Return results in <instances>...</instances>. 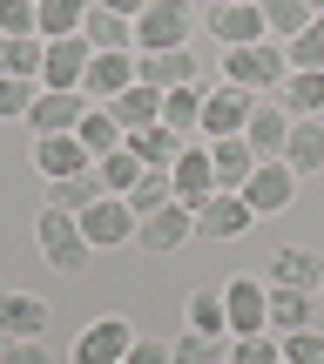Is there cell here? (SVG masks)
<instances>
[{
  "label": "cell",
  "mask_w": 324,
  "mask_h": 364,
  "mask_svg": "<svg viewBox=\"0 0 324 364\" xmlns=\"http://www.w3.org/2000/svg\"><path fill=\"white\" fill-rule=\"evenodd\" d=\"M284 75H291V48L284 41H250V48L223 54V81H236V88H250V95H277Z\"/></svg>",
  "instance_id": "obj_1"
},
{
  "label": "cell",
  "mask_w": 324,
  "mask_h": 364,
  "mask_svg": "<svg viewBox=\"0 0 324 364\" xmlns=\"http://www.w3.org/2000/svg\"><path fill=\"white\" fill-rule=\"evenodd\" d=\"M34 243H41V257H48L61 277L88 270V257H95V250H88V236H81V216H68V209H54V203L34 216Z\"/></svg>",
  "instance_id": "obj_2"
},
{
  "label": "cell",
  "mask_w": 324,
  "mask_h": 364,
  "mask_svg": "<svg viewBox=\"0 0 324 364\" xmlns=\"http://www.w3.org/2000/svg\"><path fill=\"white\" fill-rule=\"evenodd\" d=\"M223 311H230V338H263L271 331V284L263 277H230Z\"/></svg>",
  "instance_id": "obj_3"
},
{
  "label": "cell",
  "mask_w": 324,
  "mask_h": 364,
  "mask_svg": "<svg viewBox=\"0 0 324 364\" xmlns=\"http://www.w3.org/2000/svg\"><path fill=\"white\" fill-rule=\"evenodd\" d=\"M189 27H196L189 0H149V7L135 14V48H142V54H156V48H182V41H189Z\"/></svg>",
  "instance_id": "obj_4"
},
{
  "label": "cell",
  "mask_w": 324,
  "mask_h": 364,
  "mask_svg": "<svg viewBox=\"0 0 324 364\" xmlns=\"http://www.w3.org/2000/svg\"><path fill=\"white\" fill-rule=\"evenodd\" d=\"M291 108L277 102V95H257L250 102V122H244V142L257 149V162H284V142H291Z\"/></svg>",
  "instance_id": "obj_5"
},
{
  "label": "cell",
  "mask_w": 324,
  "mask_h": 364,
  "mask_svg": "<svg viewBox=\"0 0 324 364\" xmlns=\"http://www.w3.org/2000/svg\"><path fill=\"white\" fill-rule=\"evenodd\" d=\"M81 115H88V95L81 88H41L34 108H27V129L34 135H75Z\"/></svg>",
  "instance_id": "obj_6"
},
{
  "label": "cell",
  "mask_w": 324,
  "mask_h": 364,
  "mask_svg": "<svg viewBox=\"0 0 324 364\" xmlns=\"http://www.w3.org/2000/svg\"><path fill=\"white\" fill-rule=\"evenodd\" d=\"M236 196H244L257 216H284V209L298 203V176H291L284 162H257V169H250V182H244Z\"/></svg>",
  "instance_id": "obj_7"
},
{
  "label": "cell",
  "mask_w": 324,
  "mask_h": 364,
  "mask_svg": "<svg viewBox=\"0 0 324 364\" xmlns=\"http://www.w3.org/2000/svg\"><path fill=\"white\" fill-rule=\"evenodd\" d=\"M250 102H257V95L236 88V81H216V88H203V135H209V142H216V135H244Z\"/></svg>",
  "instance_id": "obj_8"
},
{
  "label": "cell",
  "mask_w": 324,
  "mask_h": 364,
  "mask_svg": "<svg viewBox=\"0 0 324 364\" xmlns=\"http://www.w3.org/2000/svg\"><path fill=\"white\" fill-rule=\"evenodd\" d=\"M189 236H196V209H182V203H162L156 216L135 223V243H142L149 257H169V250H182Z\"/></svg>",
  "instance_id": "obj_9"
},
{
  "label": "cell",
  "mask_w": 324,
  "mask_h": 364,
  "mask_svg": "<svg viewBox=\"0 0 324 364\" xmlns=\"http://www.w3.org/2000/svg\"><path fill=\"white\" fill-rule=\"evenodd\" d=\"M203 27L223 41V54H230V48H250V41H271L257 0H236V7H203Z\"/></svg>",
  "instance_id": "obj_10"
},
{
  "label": "cell",
  "mask_w": 324,
  "mask_h": 364,
  "mask_svg": "<svg viewBox=\"0 0 324 364\" xmlns=\"http://www.w3.org/2000/svg\"><path fill=\"white\" fill-rule=\"evenodd\" d=\"M250 223H257V209H250L236 189H216L209 203H196V236H216V243H230V236H244Z\"/></svg>",
  "instance_id": "obj_11"
},
{
  "label": "cell",
  "mask_w": 324,
  "mask_h": 364,
  "mask_svg": "<svg viewBox=\"0 0 324 364\" xmlns=\"http://www.w3.org/2000/svg\"><path fill=\"white\" fill-rule=\"evenodd\" d=\"M129 344H135L129 317H95V324L81 331V344H75V364H122Z\"/></svg>",
  "instance_id": "obj_12"
},
{
  "label": "cell",
  "mask_w": 324,
  "mask_h": 364,
  "mask_svg": "<svg viewBox=\"0 0 324 364\" xmlns=\"http://www.w3.org/2000/svg\"><path fill=\"white\" fill-rule=\"evenodd\" d=\"M81 236H88V250H115V243H135V209L122 203V196H102V203L81 216Z\"/></svg>",
  "instance_id": "obj_13"
},
{
  "label": "cell",
  "mask_w": 324,
  "mask_h": 364,
  "mask_svg": "<svg viewBox=\"0 0 324 364\" xmlns=\"http://www.w3.org/2000/svg\"><path fill=\"white\" fill-rule=\"evenodd\" d=\"M34 169L48 182H61V176H88L95 156L81 149V135H34Z\"/></svg>",
  "instance_id": "obj_14"
},
{
  "label": "cell",
  "mask_w": 324,
  "mask_h": 364,
  "mask_svg": "<svg viewBox=\"0 0 324 364\" xmlns=\"http://www.w3.org/2000/svg\"><path fill=\"white\" fill-rule=\"evenodd\" d=\"M169 182H176V203L196 209L216 196V162H209V149H182L176 162H169Z\"/></svg>",
  "instance_id": "obj_15"
},
{
  "label": "cell",
  "mask_w": 324,
  "mask_h": 364,
  "mask_svg": "<svg viewBox=\"0 0 324 364\" xmlns=\"http://www.w3.org/2000/svg\"><path fill=\"white\" fill-rule=\"evenodd\" d=\"M135 81H142V88H156V95L189 88V81H196V61H189V48H156V54H135Z\"/></svg>",
  "instance_id": "obj_16"
},
{
  "label": "cell",
  "mask_w": 324,
  "mask_h": 364,
  "mask_svg": "<svg viewBox=\"0 0 324 364\" xmlns=\"http://www.w3.org/2000/svg\"><path fill=\"white\" fill-rule=\"evenodd\" d=\"M88 61H95V48H88L81 34H68V41H48V61H41V88H81Z\"/></svg>",
  "instance_id": "obj_17"
},
{
  "label": "cell",
  "mask_w": 324,
  "mask_h": 364,
  "mask_svg": "<svg viewBox=\"0 0 324 364\" xmlns=\"http://www.w3.org/2000/svg\"><path fill=\"white\" fill-rule=\"evenodd\" d=\"M284 169L298 176V182L324 169V115H311V122H291V142H284Z\"/></svg>",
  "instance_id": "obj_18"
},
{
  "label": "cell",
  "mask_w": 324,
  "mask_h": 364,
  "mask_svg": "<svg viewBox=\"0 0 324 364\" xmlns=\"http://www.w3.org/2000/svg\"><path fill=\"white\" fill-rule=\"evenodd\" d=\"M129 81H135V54H95L88 75H81V95L88 102H115Z\"/></svg>",
  "instance_id": "obj_19"
},
{
  "label": "cell",
  "mask_w": 324,
  "mask_h": 364,
  "mask_svg": "<svg viewBox=\"0 0 324 364\" xmlns=\"http://www.w3.org/2000/svg\"><path fill=\"white\" fill-rule=\"evenodd\" d=\"M81 41H88L95 54H129L135 48V21H129V14H108V7H88Z\"/></svg>",
  "instance_id": "obj_20"
},
{
  "label": "cell",
  "mask_w": 324,
  "mask_h": 364,
  "mask_svg": "<svg viewBox=\"0 0 324 364\" xmlns=\"http://www.w3.org/2000/svg\"><path fill=\"white\" fill-rule=\"evenodd\" d=\"M48 331V304L27 290H0V338H41Z\"/></svg>",
  "instance_id": "obj_21"
},
{
  "label": "cell",
  "mask_w": 324,
  "mask_h": 364,
  "mask_svg": "<svg viewBox=\"0 0 324 364\" xmlns=\"http://www.w3.org/2000/svg\"><path fill=\"white\" fill-rule=\"evenodd\" d=\"M209 162H216V189H244L250 169H257V149H250L244 135H216V142H209Z\"/></svg>",
  "instance_id": "obj_22"
},
{
  "label": "cell",
  "mask_w": 324,
  "mask_h": 364,
  "mask_svg": "<svg viewBox=\"0 0 324 364\" xmlns=\"http://www.w3.org/2000/svg\"><path fill=\"white\" fill-rule=\"evenodd\" d=\"M81 149H88V156L95 162H102V156H115V149H129V129H122V122L115 115H108V108L102 102H88V115H81Z\"/></svg>",
  "instance_id": "obj_23"
},
{
  "label": "cell",
  "mask_w": 324,
  "mask_h": 364,
  "mask_svg": "<svg viewBox=\"0 0 324 364\" xmlns=\"http://www.w3.org/2000/svg\"><path fill=\"white\" fill-rule=\"evenodd\" d=\"M277 102H284L298 122L324 115V75H318V68H291V75H284V88H277Z\"/></svg>",
  "instance_id": "obj_24"
},
{
  "label": "cell",
  "mask_w": 324,
  "mask_h": 364,
  "mask_svg": "<svg viewBox=\"0 0 324 364\" xmlns=\"http://www.w3.org/2000/svg\"><path fill=\"white\" fill-rule=\"evenodd\" d=\"M102 108L122 122V129H149V122H162V95L142 88V81H129V88H122L115 102H102Z\"/></svg>",
  "instance_id": "obj_25"
},
{
  "label": "cell",
  "mask_w": 324,
  "mask_h": 364,
  "mask_svg": "<svg viewBox=\"0 0 324 364\" xmlns=\"http://www.w3.org/2000/svg\"><path fill=\"white\" fill-rule=\"evenodd\" d=\"M263 284H291V290H318L324 284V263L311 257V250H277L271 257V277Z\"/></svg>",
  "instance_id": "obj_26"
},
{
  "label": "cell",
  "mask_w": 324,
  "mask_h": 364,
  "mask_svg": "<svg viewBox=\"0 0 324 364\" xmlns=\"http://www.w3.org/2000/svg\"><path fill=\"white\" fill-rule=\"evenodd\" d=\"M102 196H108V189H102V176H95V169H88V176H61V182H48V203L68 209V216H88Z\"/></svg>",
  "instance_id": "obj_27"
},
{
  "label": "cell",
  "mask_w": 324,
  "mask_h": 364,
  "mask_svg": "<svg viewBox=\"0 0 324 364\" xmlns=\"http://www.w3.org/2000/svg\"><path fill=\"white\" fill-rule=\"evenodd\" d=\"M257 14H263V27H271V41H284V48H291V41H298L304 27L318 21L304 0H257Z\"/></svg>",
  "instance_id": "obj_28"
},
{
  "label": "cell",
  "mask_w": 324,
  "mask_h": 364,
  "mask_svg": "<svg viewBox=\"0 0 324 364\" xmlns=\"http://www.w3.org/2000/svg\"><path fill=\"white\" fill-rule=\"evenodd\" d=\"M129 149L149 162V169H169V162L182 156V135H176V129H162V122H149V129H129Z\"/></svg>",
  "instance_id": "obj_29"
},
{
  "label": "cell",
  "mask_w": 324,
  "mask_h": 364,
  "mask_svg": "<svg viewBox=\"0 0 324 364\" xmlns=\"http://www.w3.org/2000/svg\"><path fill=\"white\" fill-rule=\"evenodd\" d=\"M34 7H41V41H68V34H81L95 0H34Z\"/></svg>",
  "instance_id": "obj_30"
},
{
  "label": "cell",
  "mask_w": 324,
  "mask_h": 364,
  "mask_svg": "<svg viewBox=\"0 0 324 364\" xmlns=\"http://www.w3.org/2000/svg\"><path fill=\"white\" fill-rule=\"evenodd\" d=\"M162 129H176V135L203 129V81H189V88H169V95H162Z\"/></svg>",
  "instance_id": "obj_31"
},
{
  "label": "cell",
  "mask_w": 324,
  "mask_h": 364,
  "mask_svg": "<svg viewBox=\"0 0 324 364\" xmlns=\"http://www.w3.org/2000/svg\"><path fill=\"white\" fill-rule=\"evenodd\" d=\"M182 317H189V331H203V338H230V311H223V290H189Z\"/></svg>",
  "instance_id": "obj_32"
},
{
  "label": "cell",
  "mask_w": 324,
  "mask_h": 364,
  "mask_svg": "<svg viewBox=\"0 0 324 364\" xmlns=\"http://www.w3.org/2000/svg\"><path fill=\"white\" fill-rule=\"evenodd\" d=\"M311 290H291V284H271V331H304L311 324Z\"/></svg>",
  "instance_id": "obj_33"
},
{
  "label": "cell",
  "mask_w": 324,
  "mask_h": 364,
  "mask_svg": "<svg viewBox=\"0 0 324 364\" xmlns=\"http://www.w3.org/2000/svg\"><path fill=\"white\" fill-rule=\"evenodd\" d=\"M41 61H48V41H41V34H27V41H0V75L41 81Z\"/></svg>",
  "instance_id": "obj_34"
},
{
  "label": "cell",
  "mask_w": 324,
  "mask_h": 364,
  "mask_svg": "<svg viewBox=\"0 0 324 364\" xmlns=\"http://www.w3.org/2000/svg\"><path fill=\"white\" fill-rule=\"evenodd\" d=\"M142 169H149V162L135 156V149H115V156L95 162V176H102V189H108V196H129L135 182H142Z\"/></svg>",
  "instance_id": "obj_35"
},
{
  "label": "cell",
  "mask_w": 324,
  "mask_h": 364,
  "mask_svg": "<svg viewBox=\"0 0 324 364\" xmlns=\"http://www.w3.org/2000/svg\"><path fill=\"white\" fill-rule=\"evenodd\" d=\"M122 203H129V209H135V223H142V216H156L162 203H176V182H169V169H142V182H135Z\"/></svg>",
  "instance_id": "obj_36"
},
{
  "label": "cell",
  "mask_w": 324,
  "mask_h": 364,
  "mask_svg": "<svg viewBox=\"0 0 324 364\" xmlns=\"http://www.w3.org/2000/svg\"><path fill=\"white\" fill-rule=\"evenodd\" d=\"M169 358H176V364H223V358H230V344H223V338H203V331H182V338L169 344Z\"/></svg>",
  "instance_id": "obj_37"
},
{
  "label": "cell",
  "mask_w": 324,
  "mask_h": 364,
  "mask_svg": "<svg viewBox=\"0 0 324 364\" xmlns=\"http://www.w3.org/2000/svg\"><path fill=\"white\" fill-rule=\"evenodd\" d=\"M41 34V7L34 0H0V41H27Z\"/></svg>",
  "instance_id": "obj_38"
},
{
  "label": "cell",
  "mask_w": 324,
  "mask_h": 364,
  "mask_svg": "<svg viewBox=\"0 0 324 364\" xmlns=\"http://www.w3.org/2000/svg\"><path fill=\"white\" fill-rule=\"evenodd\" d=\"M277 351H284V364H324V331H284V344H277Z\"/></svg>",
  "instance_id": "obj_39"
},
{
  "label": "cell",
  "mask_w": 324,
  "mask_h": 364,
  "mask_svg": "<svg viewBox=\"0 0 324 364\" xmlns=\"http://www.w3.org/2000/svg\"><path fill=\"white\" fill-rule=\"evenodd\" d=\"M291 68H318V75H324V14L291 41Z\"/></svg>",
  "instance_id": "obj_40"
},
{
  "label": "cell",
  "mask_w": 324,
  "mask_h": 364,
  "mask_svg": "<svg viewBox=\"0 0 324 364\" xmlns=\"http://www.w3.org/2000/svg\"><path fill=\"white\" fill-rule=\"evenodd\" d=\"M230 364H284V351L271 344V331L263 338H230Z\"/></svg>",
  "instance_id": "obj_41"
},
{
  "label": "cell",
  "mask_w": 324,
  "mask_h": 364,
  "mask_svg": "<svg viewBox=\"0 0 324 364\" xmlns=\"http://www.w3.org/2000/svg\"><path fill=\"white\" fill-rule=\"evenodd\" d=\"M34 81H21V75H0V122L7 115H27V108H34Z\"/></svg>",
  "instance_id": "obj_42"
},
{
  "label": "cell",
  "mask_w": 324,
  "mask_h": 364,
  "mask_svg": "<svg viewBox=\"0 0 324 364\" xmlns=\"http://www.w3.org/2000/svg\"><path fill=\"white\" fill-rule=\"evenodd\" d=\"M0 364H48L41 338H0Z\"/></svg>",
  "instance_id": "obj_43"
},
{
  "label": "cell",
  "mask_w": 324,
  "mask_h": 364,
  "mask_svg": "<svg viewBox=\"0 0 324 364\" xmlns=\"http://www.w3.org/2000/svg\"><path fill=\"white\" fill-rule=\"evenodd\" d=\"M122 364H176V358H169V344H156V338H135Z\"/></svg>",
  "instance_id": "obj_44"
},
{
  "label": "cell",
  "mask_w": 324,
  "mask_h": 364,
  "mask_svg": "<svg viewBox=\"0 0 324 364\" xmlns=\"http://www.w3.org/2000/svg\"><path fill=\"white\" fill-rule=\"evenodd\" d=\"M95 7H108V14H129V21H135V14H142L149 0H95Z\"/></svg>",
  "instance_id": "obj_45"
},
{
  "label": "cell",
  "mask_w": 324,
  "mask_h": 364,
  "mask_svg": "<svg viewBox=\"0 0 324 364\" xmlns=\"http://www.w3.org/2000/svg\"><path fill=\"white\" fill-rule=\"evenodd\" d=\"M203 7H236V0H203Z\"/></svg>",
  "instance_id": "obj_46"
},
{
  "label": "cell",
  "mask_w": 324,
  "mask_h": 364,
  "mask_svg": "<svg viewBox=\"0 0 324 364\" xmlns=\"http://www.w3.org/2000/svg\"><path fill=\"white\" fill-rule=\"evenodd\" d=\"M304 7H311V14H324V0H304Z\"/></svg>",
  "instance_id": "obj_47"
},
{
  "label": "cell",
  "mask_w": 324,
  "mask_h": 364,
  "mask_svg": "<svg viewBox=\"0 0 324 364\" xmlns=\"http://www.w3.org/2000/svg\"><path fill=\"white\" fill-rule=\"evenodd\" d=\"M223 364H230V358H223Z\"/></svg>",
  "instance_id": "obj_48"
},
{
  "label": "cell",
  "mask_w": 324,
  "mask_h": 364,
  "mask_svg": "<svg viewBox=\"0 0 324 364\" xmlns=\"http://www.w3.org/2000/svg\"><path fill=\"white\" fill-rule=\"evenodd\" d=\"M318 290H324V284H318Z\"/></svg>",
  "instance_id": "obj_49"
}]
</instances>
